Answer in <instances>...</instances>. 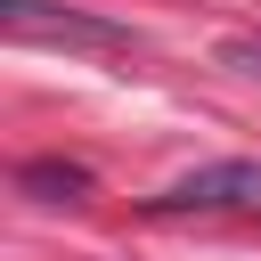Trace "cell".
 <instances>
[{
  "label": "cell",
  "instance_id": "obj_3",
  "mask_svg": "<svg viewBox=\"0 0 261 261\" xmlns=\"http://www.w3.org/2000/svg\"><path fill=\"white\" fill-rule=\"evenodd\" d=\"M16 188H24L33 204H82L98 179H90V163H65V155H33V163L16 171Z\"/></svg>",
  "mask_w": 261,
  "mask_h": 261
},
{
  "label": "cell",
  "instance_id": "obj_1",
  "mask_svg": "<svg viewBox=\"0 0 261 261\" xmlns=\"http://www.w3.org/2000/svg\"><path fill=\"white\" fill-rule=\"evenodd\" d=\"M147 212H261V155H228V163H196L171 188L147 196Z\"/></svg>",
  "mask_w": 261,
  "mask_h": 261
},
{
  "label": "cell",
  "instance_id": "obj_2",
  "mask_svg": "<svg viewBox=\"0 0 261 261\" xmlns=\"http://www.w3.org/2000/svg\"><path fill=\"white\" fill-rule=\"evenodd\" d=\"M0 24L16 41H65V49H106V57L139 49L130 24H106V16H82V8H49V0H0Z\"/></svg>",
  "mask_w": 261,
  "mask_h": 261
}]
</instances>
